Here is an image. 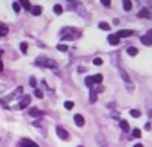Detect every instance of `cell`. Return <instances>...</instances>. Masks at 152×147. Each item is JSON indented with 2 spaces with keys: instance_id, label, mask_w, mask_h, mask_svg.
Returning <instances> with one entry per match:
<instances>
[{
  "instance_id": "cell-27",
  "label": "cell",
  "mask_w": 152,
  "mask_h": 147,
  "mask_svg": "<svg viewBox=\"0 0 152 147\" xmlns=\"http://www.w3.org/2000/svg\"><path fill=\"white\" fill-rule=\"evenodd\" d=\"M25 9H32V6H31V2H29V0H25V2H20Z\"/></svg>"
},
{
  "instance_id": "cell-14",
  "label": "cell",
  "mask_w": 152,
  "mask_h": 147,
  "mask_svg": "<svg viewBox=\"0 0 152 147\" xmlns=\"http://www.w3.org/2000/svg\"><path fill=\"white\" fill-rule=\"evenodd\" d=\"M41 11H43V9H41L39 6H34V7L31 9V13H32V15H36V16H38V15H41Z\"/></svg>"
},
{
  "instance_id": "cell-10",
  "label": "cell",
  "mask_w": 152,
  "mask_h": 147,
  "mask_svg": "<svg viewBox=\"0 0 152 147\" xmlns=\"http://www.w3.org/2000/svg\"><path fill=\"white\" fill-rule=\"evenodd\" d=\"M150 16V11L148 9H141L140 13H138V18H148Z\"/></svg>"
},
{
  "instance_id": "cell-17",
  "label": "cell",
  "mask_w": 152,
  "mask_h": 147,
  "mask_svg": "<svg viewBox=\"0 0 152 147\" xmlns=\"http://www.w3.org/2000/svg\"><path fill=\"white\" fill-rule=\"evenodd\" d=\"M9 31H7V27L6 25H2V24H0V36H6Z\"/></svg>"
},
{
  "instance_id": "cell-23",
  "label": "cell",
  "mask_w": 152,
  "mask_h": 147,
  "mask_svg": "<svg viewBox=\"0 0 152 147\" xmlns=\"http://www.w3.org/2000/svg\"><path fill=\"white\" fill-rule=\"evenodd\" d=\"M90 101H91V102H95V101H97V92H95V88H93V90H91V93H90Z\"/></svg>"
},
{
  "instance_id": "cell-6",
  "label": "cell",
  "mask_w": 152,
  "mask_h": 147,
  "mask_svg": "<svg viewBox=\"0 0 152 147\" xmlns=\"http://www.w3.org/2000/svg\"><path fill=\"white\" fill-rule=\"evenodd\" d=\"M29 104H31V97H29V95H23V99L20 101V104H18V108H20V110H23V108H27Z\"/></svg>"
},
{
  "instance_id": "cell-12",
  "label": "cell",
  "mask_w": 152,
  "mask_h": 147,
  "mask_svg": "<svg viewBox=\"0 0 152 147\" xmlns=\"http://www.w3.org/2000/svg\"><path fill=\"white\" fill-rule=\"evenodd\" d=\"M102 79H104V76H102V74H95V76H93V81H95V85H100V83H102Z\"/></svg>"
},
{
  "instance_id": "cell-20",
  "label": "cell",
  "mask_w": 152,
  "mask_h": 147,
  "mask_svg": "<svg viewBox=\"0 0 152 147\" xmlns=\"http://www.w3.org/2000/svg\"><path fill=\"white\" fill-rule=\"evenodd\" d=\"M131 7H132V2L125 0V2H124V9H125V11H131Z\"/></svg>"
},
{
  "instance_id": "cell-9",
  "label": "cell",
  "mask_w": 152,
  "mask_h": 147,
  "mask_svg": "<svg viewBox=\"0 0 152 147\" xmlns=\"http://www.w3.org/2000/svg\"><path fill=\"white\" fill-rule=\"evenodd\" d=\"M107 40H109V43H111V45H118V43H120V38H118L116 34H109V38H107Z\"/></svg>"
},
{
  "instance_id": "cell-39",
  "label": "cell",
  "mask_w": 152,
  "mask_h": 147,
  "mask_svg": "<svg viewBox=\"0 0 152 147\" xmlns=\"http://www.w3.org/2000/svg\"><path fill=\"white\" fill-rule=\"evenodd\" d=\"M79 147H83V145H79Z\"/></svg>"
},
{
  "instance_id": "cell-22",
  "label": "cell",
  "mask_w": 152,
  "mask_h": 147,
  "mask_svg": "<svg viewBox=\"0 0 152 147\" xmlns=\"http://www.w3.org/2000/svg\"><path fill=\"white\" fill-rule=\"evenodd\" d=\"M27 47H29V45H27L25 41H22V43H20V50H22L23 54H27Z\"/></svg>"
},
{
  "instance_id": "cell-18",
  "label": "cell",
  "mask_w": 152,
  "mask_h": 147,
  "mask_svg": "<svg viewBox=\"0 0 152 147\" xmlns=\"http://www.w3.org/2000/svg\"><path fill=\"white\" fill-rule=\"evenodd\" d=\"M99 27H100L102 31H109V24H107V22H100V24H99Z\"/></svg>"
},
{
  "instance_id": "cell-1",
  "label": "cell",
  "mask_w": 152,
  "mask_h": 147,
  "mask_svg": "<svg viewBox=\"0 0 152 147\" xmlns=\"http://www.w3.org/2000/svg\"><path fill=\"white\" fill-rule=\"evenodd\" d=\"M79 34H81V32H79L77 29H63L61 38H63V40H77Z\"/></svg>"
},
{
  "instance_id": "cell-16",
  "label": "cell",
  "mask_w": 152,
  "mask_h": 147,
  "mask_svg": "<svg viewBox=\"0 0 152 147\" xmlns=\"http://www.w3.org/2000/svg\"><path fill=\"white\" fill-rule=\"evenodd\" d=\"M127 54H129V56H136V54H138V49H136V47H129V49H127Z\"/></svg>"
},
{
  "instance_id": "cell-24",
  "label": "cell",
  "mask_w": 152,
  "mask_h": 147,
  "mask_svg": "<svg viewBox=\"0 0 152 147\" xmlns=\"http://www.w3.org/2000/svg\"><path fill=\"white\" fill-rule=\"evenodd\" d=\"M140 110H131V117H134V118H140Z\"/></svg>"
},
{
  "instance_id": "cell-33",
  "label": "cell",
  "mask_w": 152,
  "mask_h": 147,
  "mask_svg": "<svg viewBox=\"0 0 152 147\" xmlns=\"http://www.w3.org/2000/svg\"><path fill=\"white\" fill-rule=\"evenodd\" d=\"M99 143H100V147H107V145H106V142H104L102 138H99Z\"/></svg>"
},
{
  "instance_id": "cell-19",
  "label": "cell",
  "mask_w": 152,
  "mask_h": 147,
  "mask_svg": "<svg viewBox=\"0 0 152 147\" xmlns=\"http://www.w3.org/2000/svg\"><path fill=\"white\" fill-rule=\"evenodd\" d=\"M120 127H122L124 131H129V124H127V120H120Z\"/></svg>"
},
{
  "instance_id": "cell-5",
  "label": "cell",
  "mask_w": 152,
  "mask_h": 147,
  "mask_svg": "<svg viewBox=\"0 0 152 147\" xmlns=\"http://www.w3.org/2000/svg\"><path fill=\"white\" fill-rule=\"evenodd\" d=\"M132 32H134V31H131V29H122V31L116 32V36H118V38H129V36H132Z\"/></svg>"
},
{
  "instance_id": "cell-32",
  "label": "cell",
  "mask_w": 152,
  "mask_h": 147,
  "mask_svg": "<svg viewBox=\"0 0 152 147\" xmlns=\"http://www.w3.org/2000/svg\"><path fill=\"white\" fill-rule=\"evenodd\" d=\"M145 129H147V131H150V129H152V124H150V122H147V124H145Z\"/></svg>"
},
{
  "instance_id": "cell-36",
  "label": "cell",
  "mask_w": 152,
  "mask_h": 147,
  "mask_svg": "<svg viewBox=\"0 0 152 147\" xmlns=\"http://www.w3.org/2000/svg\"><path fill=\"white\" fill-rule=\"evenodd\" d=\"M134 147H143V145H140V143H136V145H134Z\"/></svg>"
},
{
  "instance_id": "cell-11",
  "label": "cell",
  "mask_w": 152,
  "mask_h": 147,
  "mask_svg": "<svg viewBox=\"0 0 152 147\" xmlns=\"http://www.w3.org/2000/svg\"><path fill=\"white\" fill-rule=\"evenodd\" d=\"M31 115L32 117H43V111L41 110H36V108H31Z\"/></svg>"
},
{
  "instance_id": "cell-29",
  "label": "cell",
  "mask_w": 152,
  "mask_h": 147,
  "mask_svg": "<svg viewBox=\"0 0 152 147\" xmlns=\"http://www.w3.org/2000/svg\"><path fill=\"white\" fill-rule=\"evenodd\" d=\"M132 136H134V138H140V136H141V131H140V129H132Z\"/></svg>"
},
{
  "instance_id": "cell-15",
  "label": "cell",
  "mask_w": 152,
  "mask_h": 147,
  "mask_svg": "<svg viewBox=\"0 0 152 147\" xmlns=\"http://www.w3.org/2000/svg\"><path fill=\"white\" fill-rule=\"evenodd\" d=\"M20 9H22V4L20 2H13V11L15 13H20Z\"/></svg>"
},
{
  "instance_id": "cell-38",
  "label": "cell",
  "mask_w": 152,
  "mask_h": 147,
  "mask_svg": "<svg viewBox=\"0 0 152 147\" xmlns=\"http://www.w3.org/2000/svg\"><path fill=\"white\" fill-rule=\"evenodd\" d=\"M150 118H152V110H150Z\"/></svg>"
},
{
  "instance_id": "cell-35",
  "label": "cell",
  "mask_w": 152,
  "mask_h": 147,
  "mask_svg": "<svg viewBox=\"0 0 152 147\" xmlns=\"http://www.w3.org/2000/svg\"><path fill=\"white\" fill-rule=\"evenodd\" d=\"M4 70V65H2V61H0V72H2Z\"/></svg>"
},
{
  "instance_id": "cell-4",
  "label": "cell",
  "mask_w": 152,
  "mask_h": 147,
  "mask_svg": "<svg viewBox=\"0 0 152 147\" xmlns=\"http://www.w3.org/2000/svg\"><path fill=\"white\" fill-rule=\"evenodd\" d=\"M18 147H38V143L32 142V140H29V138H23V140H20Z\"/></svg>"
},
{
  "instance_id": "cell-3",
  "label": "cell",
  "mask_w": 152,
  "mask_h": 147,
  "mask_svg": "<svg viewBox=\"0 0 152 147\" xmlns=\"http://www.w3.org/2000/svg\"><path fill=\"white\" fill-rule=\"evenodd\" d=\"M56 133H57V136H59L61 140H70V135H68V131H66L63 126H57V127H56Z\"/></svg>"
},
{
  "instance_id": "cell-7",
  "label": "cell",
  "mask_w": 152,
  "mask_h": 147,
  "mask_svg": "<svg viewBox=\"0 0 152 147\" xmlns=\"http://www.w3.org/2000/svg\"><path fill=\"white\" fill-rule=\"evenodd\" d=\"M141 43H143V45H152V31H150L148 34L141 36Z\"/></svg>"
},
{
  "instance_id": "cell-21",
  "label": "cell",
  "mask_w": 152,
  "mask_h": 147,
  "mask_svg": "<svg viewBox=\"0 0 152 147\" xmlns=\"http://www.w3.org/2000/svg\"><path fill=\"white\" fill-rule=\"evenodd\" d=\"M54 13H56V15H61V13H63V6H59V4L54 6Z\"/></svg>"
},
{
  "instance_id": "cell-37",
  "label": "cell",
  "mask_w": 152,
  "mask_h": 147,
  "mask_svg": "<svg viewBox=\"0 0 152 147\" xmlns=\"http://www.w3.org/2000/svg\"><path fill=\"white\" fill-rule=\"evenodd\" d=\"M148 11H150V13H152V6H150V7H148Z\"/></svg>"
},
{
  "instance_id": "cell-30",
  "label": "cell",
  "mask_w": 152,
  "mask_h": 147,
  "mask_svg": "<svg viewBox=\"0 0 152 147\" xmlns=\"http://www.w3.org/2000/svg\"><path fill=\"white\" fill-rule=\"evenodd\" d=\"M93 63H95L97 66H100V65H102L104 61H102V57H95V59H93Z\"/></svg>"
},
{
  "instance_id": "cell-8",
  "label": "cell",
  "mask_w": 152,
  "mask_h": 147,
  "mask_svg": "<svg viewBox=\"0 0 152 147\" xmlns=\"http://www.w3.org/2000/svg\"><path fill=\"white\" fill-rule=\"evenodd\" d=\"M73 122H75V124H77L79 127L86 124V120H84V117H83V115H75V117H73Z\"/></svg>"
},
{
  "instance_id": "cell-13",
  "label": "cell",
  "mask_w": 152,
  "mask_h": 147,
  "mask_svg": "<svg viewBox=\"0 0 152 147\" xmlns=\"http://www.w3.org/2000/svg\"><path fill=\"white\" fill-rule=\"evenodd\" d=\"M84 85H86L88 88H93V85H95V81H93V77H86V79H84Z\"/></svg>"
},
{
  "instance_id": "cell-34",
  "label": "cell",
  "mask_w": 152,
  "mask_h": 147,
  "mask_svg": "<svg viewBox=\"0 0 152 147\" xmlns=\"http://www.w3.org/2000/svg\"><path fill=\"white\" fill-rule=\"evenodd\" d=\"M102 4H104L106 7H109V6H111V2H109V0H102Z\"/></svg>"
},
{
  "instance_id": "cell-31",
  "label": "cell",
  "mask_w": 152,
  "mask_h": 147,
  "mask_svg": "<svg viewBox=\"0 0 152 147\" xmlns=\"http://www.w3.org/2000/svg\"><path fill=\"white\" fill-rule=\"evenodd\" d=\"M29 85H31V86H32V88L36 90V79H34V77H31V81H29Z\"/></svg>"
},
{
  "instance_id": "cell-2",
  "label": "cell",
  "mask_w": 152,
  "mask_h": 147,
  "mask_svg": "<svg viewBox=\"0 0 152 147\" xmlns=\"http://www.w3.org/2000/svg\"><path fill=\"white\" fill-rule=\"evenodd\" d=\"M36 65L45 66V68H50V70H57V63H54L52 59H47V57H38L36 59Z\"/></svg>"
},
{
  "instance_id": "cell-26",
  "label": "cell",
  "mask_w": 152,
  "mask_h": 147,
  "mask_svg": "<svg viewBox=\"0 0 152 147\" xmlns=\"http://www.w3.org/2000/svg\"><path fill=\"white\" fill-rule=\"evenodd\" d=\"M34 97H38V99H43V92L36 88V90H34Z\"/></svg>"
},
{
  "instance_id": "cell-25",
  "label": "cell",
  "mask_w": 152,
  "mask_h": 147,
  "mask_svg": "<svg viewBox=\"0 0 152 147\" xmlns=\"http://www.w3.org/2000/svg\"><path fill=\"white\" fill-rule=\"evenodd\" d=\"M57 50H61V52H66V50H68V47H66L64 43H59V45H57Z\"/></svg>"
},
{
  "instance_id": "cell-28",
  "label": "cell",
  "mask_w": 152,
  "mask_h": 147,
  "mask_svg": "<svg viewBox=\"0 0 152 147\" xmlns=\"http://www.w3.org/2000/svg\"><path fill=\"white\" fill-rule=\"evenodd\" d=\"M73 106H75V104H73L72 101H66V102H64V108H66V110H72Z\"/></svg>"
}]
</instances>
